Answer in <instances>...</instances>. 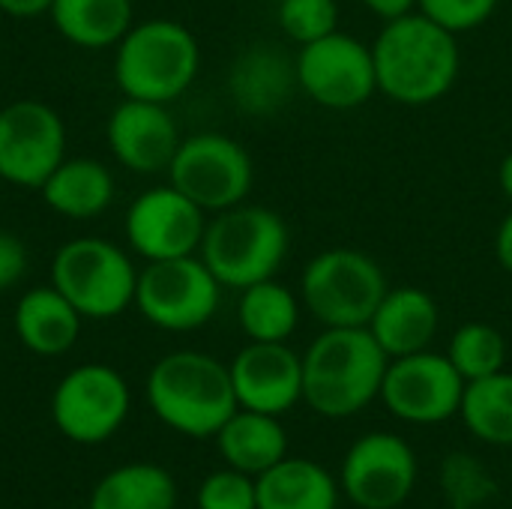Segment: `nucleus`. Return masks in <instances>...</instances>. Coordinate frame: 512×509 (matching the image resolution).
Here are the masks:
<instances>
[{
	"mask_svg": "<svg viewBox=\"0 0 512 509\" xmlns=\"http://www.w3.org/2000/svg\"><path fill=\"white\" fill-rule=\"evenodd\" d=\"M417 477V456L402 435L366 432L348 447L339 486L354 507L399 509L414 495Z\"/></svg>",
	"mask_w": 512,
	"mask_h": 509,
	"instance_id": "ddd939ff",
	"label": "nucleus"
},
{
	"mask_svg": "<svg viewBox=\"0 0 512 509\" xmlns=\"http://www.w3.org/2000/svg\"><path fill=\"white\" fill-rule=\"evenodd\" d=\"M387 288L384 267L351 246L318 252L300 273V303L321 327H369Z\"/></svg>",
	"mask_w": 512,
	"mask_h": 509,
	"instance_id": "423d86ee",
	"label": "nucleus"
},
{
	"mask_svg": "<svg viewBox=\"0 0 512 509\" xmlns=\"http://www.w3.org/2000/svg\"><path fill=\"white\" fill-rule=\"evenodd\" d=\"M237 405L282 417L303 402V354L288 342H249L228 363Z\"/></svg>",
	"mask_w": 512,
	"mask_h": 509,
	"instance_id": "dca6fc26",
	"label": "nucleus"
},
{
	"mask_svg": "<svg viewBox=\"0 0 512 509\" xmlns=\"http://www.w3.org/2000/svg\"><path fill=\"white\" fill-rule=\"evenodd\" d=\"M129 384L105 363L75 366L60 378L51 396V420L72 444L96 447L114 438L129 417Z\"/></svg>",
	"mask_w": 512,
	"mask_h": 509,
	"instance_id": "9b49d317",
	"label": "nucleus"
},
{
	"mask_svg": "<svg viewBox=\"0 0 512 509\" xmlns=\"http://www.w3.org/2000/svg\"><path fill=\"white\" fill-rule=\"evenodd\" d=\"M18 342L39 357L66 354L81 333V312L54 288H30L12 315Z\"/></svg>",
	"mask_w": 512,
	"mask_h": 509,
	"instance_id": "aec40b11",
	"label": "nucleus"
},
{
	"mask_svg": "<svg viewBox=\"0 0 512 509\" xmlns=\"http://www.w3.org/2000/svg\"><path fill=\"white\" fill-rule=\"evenodd\" d=\"M54 0H0V12L12 18H36L51 9Z\"/></svg>",
	"mask_w": 512,
	"mask_h": 509,
	"instance_id": "f704fd0d",
	"label": "nucleus"
},
{
	"mask_svg": "<svg viewBox=\"0 0 512 509\" xmlns=\"http://www.w3.org/2000/svg\"><path fill=\"white\" fill-rule=\"evenodd\" d=\"M288 249V222L264 204L243 201L207 219L198 255L222 288L243 291L255 282L276 279Z\"/></svg>",
	"mask_w": 512,
	"mask_h": 509,
	"instance_id": "20e7f679",
	"label": "nucleus"
},
{
	"mask_svg": "<svg viewBox=\"0 0 512 509\" xmlns=\"http://www.w3.org/2000/svg\"><path fill=\"white\" fill-rule=\"evenodd\" d=\"M501 0H417V9L450 33L462 36L480 30L495 12Z\"/></svg>",
	"mask_w": 512,
	"mask_h": 509,
	"instance_id": "7c9ffc66",
	"label": "nucleus"
},
{
	"mask_svg": "<svg viewBox=\"0 0 512 509\" xmlns=\"http://www.w3.org/2000/svg\"><path fill=\"white\" fill-rule=\"evenodd\" d=\"M168 183L192 198L204 213H222L249 198L255 165L249 150L225 132H198L180 141Z\"/></svg>",
	"mask_w": 512,
	"mask_h": 509,
	"instance_id": "1a4fd4ad",
	"label": "nucleus"
},
{
	"mask_svg": "<svg viewBox=\"0 0 512 509\" xmlns=\"http://www.w3.org/2000/svg\"><path fill=\"white\" fill-rule=\"evenodd\" d=\"M105 141L123 168L135 174H159L168 171L183 138L168 105L123 99L108 117Z\"/></svg>",
	"mask_w": 512,
	"mask_h": 509,
	"instance_id": "f3484780",
	"label": "nucleus"
},
{
	"mask_svg": "<svg viewBox=\"0 0 512 509\" xmlns=\"http://www.w3.org/2000/svg\"><path fill=\"white\" fill-rule=\"evenodd\" d=\"M387 366L369 327H324L303 351V402L327 420L354 417L378 402Z\"/></svg>",
	"mask_w": 512,
	"mask_h": 509,
	"instance_id": "f03ea898",
	"label": "nucleus"
},
{
	"mask_svg": "<svg viewBox=\"0 0 512 509\" xmlns=\"http://www.w3.org/2000/svg\"><path fill=\"white\" fill-rule=\"evenodd\" d=\"M369 333L378 339V345L390 360L429 351L441 333V306L426 288L417 285L387 288L384 300L378 303L369 321Z\"/></svg>",
	"mask_w": 512,
	"mask_h": 509,
	"instance_id": "6ab92c4d",
	"label": "nucleus"
},
{
	"mask_svg": "<svg viewBox=\"0 0 512 509\" xmlns=\"http://www.w3.org/2000/svg\"><path fill=\"white\" fill-rule=\"evenodd\" d=\"M39 192L57 216L93 219L114 201V174L96 159H63Z\"/></svg>",
	"mask_w": 512,
	"mask_h": 509,
	"instance_id": "5701e85b",
	"label": "nucleus"
},
{
	"mask_svg": "<svg viewBox=\"0 0 512 509\" xmlns=\"http://www.w3.org/2000/svg\"><path fill=\"white\" fill-rule=\"evenodd\" d=\"M51 285L81 312V318L108 321L135 303L138 270L117 243L105 237H78L57 249Z\"/></svg>",
	"mask_w": 512,
	"mask_h": 509,
	"instance_id": "0eeeda50",
	"label": "nucleus"
},
{
	"mask_svg": "<svg viewBox=\"0 0 512 509\" xmlns=\"http://www.w3.org/2000/svg\"><path fill=\"white\" fill-rule=\"evenodd\" d=\"M198 509H258V492H255V477L234 471L225 465V471H213L201 480Z\"/></svg>",
	"mask_w": 512,
	"mask_h": 509,
	"instance_id": "c756f323",
	"label": "nucleus"
},
{
	"mask_svg": "<svg viewBox=\"0 0 512 509\" xmlns=\"http://www.w3.org/2000/svg\"><path fill=\"white\" fill-rule=\"evenodd\" d=\"M258 509H339V480L312 459L285 456L255 477Z\"/></svg>",
	"mask_w": 512,
	"mask_h": 509,
	"instance_id": "412c9836",
	"label": "nucleus"
},
{
	"mask_svg": "<svg viewBox=\"0 0 512 509\" xmlns=\"http://www.w3.org/2000/svg\"><path fill=\"white\" fill-rule=\"evenodd\" d=\"M207 228V213L177 186H153L126 210V243L144 261H168L198 255Z\"/></svg>",
	"mask_w": 512,
	"mask_h": 509,
	"instance_id": "2eb2a0df",
	"label": "nucleus"
},
{
	"mask_svg": "<svg viewBox=\"0 0 512 509\" xmlns=\"http://www.w3.org/2000/svg\"><path fill=\"white\" fill-rule=\"evenodd\" d=\"M465 387L468 384L456 372L450 357L429 348L390 360L378 399L402 423L441 426L459 417Z\"/></svg>",
	"mask_w": 512,
	"mask_h": 509,
	"instance_id": "f8f14e48",
	"label": "nucleus"
},
{
	"mask_svg": "<svg viewBox=\"0 0 512 509\" xmlns=\"http://www.w3.org/2000/svg\"><path fill=\"white\" fill-rule=\"evenodd\" d=\"M177 483L153 462H129L108 471L90 495L87 509H174Z\"/></svg>",
	"mask_w": 512,
	"mask_h": 509,
	"instance_id": "b1692460",
	"label": "nucleus"
},
{
	"mask_svg": "<svg viewBox=\"0 0 512 509\" xmlns=\"http://www.w3.org/2000/svg\"><path fill=\"white\" fill-rule=\"evenodd\" d=\"M201 69V45L195 33L171 18H150L132 24L117 42L114 78L126 99L174 102Z\"/></svg>",
	"mask_w": 512,
	"mask_h": 509,
	"instance_id": "39448f33",
	"label": "nucleus"
},
{
	"mask_svg": "<svg viewBox=\"0 0 512 509\" xmlns=\"http://www.w3.org/2000/svg\"><path fill=\"white\" fill-rule=\"evenodd\" d=\"M498 186H501L504 198L512 204V150L501 159V165H498Z\"/></svg>",
	"mask_w": 512,
	"mask_h": 509,
	"instance_id": "c9c22d12",
	"label": "nucleus"
},
{
	"mask_svg": "<svg viewBox=\"0 0 512 509\" xmlns=\"http://www.w3.org/2000/svg\"><path fill=\"white\" fill-rule=\"evenodd\" d=\"M57 33L78 48H111L132 27V0H54Z\"/></svg>",
	"mask_w": 512,
	"mask_h": 509,
	"instance_id": "a878e982",
	"label": "nucleus"
},
{
	"mask_svg": "<svg viewBox=\"0 0 512 509\" xmlns=\"http://www.w3.org/2000/svg\"><path fill=\"white\" fill-rule=\"evenodd\" d=\"M294 63L300 93L327 111H357L378 93L372 45L345 30L300 45Z\"/></svg>",
	"mask_w": 512,
	"mask_h": 509,
	"instance_id": "9d476101",
	"label": "nucleus"
},
{
	"mask_svg": "<svg viewBox=\"0 0 512 509\" xmlns=\"http://www.w3.org/2000/svg\"><path fill=\"white\" fill-rule=\"evenodd\" d=\"M447 357L456 366V372L465 378V384H471V381H483L489 375L504 372L510 345L498 327L486 321H468L450 336Z\"/></svg>",
	"mask_w": 512,
	"mask_h": 509,
	"instance_id": "cd10ccee",
	"label": "nucleus"
},
{
	"mask_svg": "<svg viewBox=\"0 0 512 509\" xmlns=\"http://www.w3.org/2000/svg\"><path fill=\"white\" fill-rule=\"evenodd\" d=\"M147 405L159 423L186 438H216L240 408L231 369L204 351H174L147 375Z\"/></svg>",
	"mask_w": 512,
	"mask_h": 509,
	"instance_id": "7ed1b4c3",
	"label": "nucleus"
},
{
	"mask_svg": "<svg viewBox=\"0 0 512 509\" xmlns=\"http://www.w3.org/2000/svg\"><path fill=\"white\" fill-rule=\"evenodd\" d=\"M378 93L405 108L441 102L459 81V36L426 18L420 9L384 21L372 42Z\"/></svg>",
	"mask_w": 512,
	"mask_h": 509,
	"instance_id": "f257e3e1",
	"label": "nucleus"
},
{
	"mask_svg": "<svg viewBox=\"0 0 512 509\" xmlns=\"http://www.w3.org/2000/svg\"><path fill=\"white\" fill-rule=\"evenodd\" d=\"M66 159V126L39 99H18L0 108V180L21 189H42Z\"/></svg>",
	"mask_w": 512,
	"mask_h": 509,
	"instance_id": "4468645a",
	"label": "nucleus"
},
{
	"mask_svg": "<svg viewBox=\"0 0 512 509\" xmlns=\"http://www.w3.org/2000/svg\"><path fill=\"white\" fill-rule=\"evenodd\" d=\"M360 3L381 21H393L408 12H417V0H360Z\"/></svg>",
	"mask_w": 512,
	"mask_h": 509,
	"instance_id": "473e14b6",
	"label": "nucleus"
},
{
	"mask_svg": "<svg viewBox=\"0 0 512 509\" xmlns=\"http://www.w3.org/2000/svg\"><path fill=\"white\" fill-rule=\"evenodd\" d=\"M300 294L279 279H264L240 291L237 324L249 342H288L300 327Z\"/></svg>",
	"mask_w": 512,
	"mask_h": 509,
	"instance_id": "393cba45",
	"label": "nucleus"
},
{
	"mask_svg": "<svg viewBox=\"0 0 512 509\" xmlns=\"http://www.w3.org/2000/svg\"><path fill=\"white\" fill-rule=\"evenodd\" d=\"M27 273V246L18 234L0 228V291H9Z\"/></svg>",
	"mask_w": 512,
	"mask_h": 509,
	"instance_id": "2f4dec72",
	"label": "nucleus"
},
{
	"mask_svg": "<svg viewBox=\"0 0 512 509\" xmlns=\"http://www.w3.org/2000/svg\"><path fill=\"white\" fill-rule=\"evenodd\" d=\"M276 21L300 48L339 30V0H279Z\"/></svg>",
	"mask_w": 512,
	"mask_h": 509,
	"instance_id": "c85d7f7f",
	"label": "nucleus"
},
{
	"mask_svg": "<svg viewBox=\"0 0 512 509\" xmlns=\"http://www.w3.org/2000/svg\"><path fill=\"white\" fill-rule=\"evenodd\" d=\"M216 447L228 468L258 477L288 456V432L273 414L237 408L216 432Z\"/></svg>",
	"mask_w": 512,
	"mask_h": 509,
	"instance_id": "4be33fe9",
	"label": "nucleus"
},
{
	"mask_svg": "<svg viewBox=\"0 0 512 509\" xmlns=\"http://www.w3.org/2000/svg\"><path fill=\"white\" fill-rule=\"evenodd\" d=\"M222 303V285L201 261V255H183L168 261H147L138 270L135 306L159 330L192 333L213 321Z\"/></svg>",
	"mask_w": 512,
	"mask_h": 509,
	"instance_id": "6e6552de",
	"label": "nucleus"
},
{
	"mask_svg": "<svg viewBox=\"0 0 512 509\" xmlns=\"http://www.w3.org/2000/svg\"><path fill=\"white\" fill-rule=\"evenodd\" d=\"M495 258H498L501 270L512 276V204L498 225V234H495Z\"/></svg>",
	"mask_w": 512,
	"mask_h": 509,
	"instance_id": "72a5a7b5",
	"label": "nucleus"
},
{
	"mask_svg": "<svg viewBox=\"0 0 512 509\" xmlns=\"http://www.w3.org/2000/svg\"><path fill=\"white\" fill-rule=\"evenodd\" d=\"M297 90V63L273 42L243 48L228 69V96L246 117L279 114Z\"/></svg>",
	"mask_w": 512,
	"mask_h": 509,
	"instance_id": "a211bd4d",
	"label": "nucleus"
},
{
	"mask_svg": "<svg viewBox=\"0 0 512 509\" xmlns=\"http://www.w3.org/2000/svg\"><path fill=\"white\" fill-rule=\"evenodd\" d=\"M459 417L477 441L489 447H512V372L504 369L483 381H471Z\"/></svg>",
	"mask_w": 512,
	"mask_h": 509,
	"instance_id": "bb28decb",
	"label": "nucleus"
}]
</instances>
